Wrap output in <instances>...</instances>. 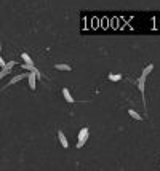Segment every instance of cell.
<instances>
[{
	"label": "cell",
	"instance_id": "obj_1",
	"mask_svg": "<svg viewBox=\"0 0 160 171\" xmlns=\"http://www.w3.org/2000/svg\"><path fill=\"white\" fill-rule=\"evenodd\" d=\"M88 138H90V130L87 126H83L82 130L78 131V136H77V149H82L83 146H85V142L88 141Z\"/></svg>",
	"mask_w": 160,
	"mask_h": 171
},
{
	"label": "cell",
	"instance_id": "obj_5",
	"mask_svg": "<svg viewBox=\"0 0 160 171\" xmlns=\"http://www.w3.org/2000/svg\"><path fill=\"white\" fill-rule=\"evenodd\" d=\"M58 139H59L61 146H62L64 149H68V147H69V141H68V138H66V134H64L62 131H58Z\"/></svg>",
	"mask_w": 160,
	"mask_h": 171
},
{
	"label": "cell",
	"instance_id": "obj_12",
	"mask_svg": "<svg viewBox=\"0 0 160 171\" xmlns=\"http://www.w3.org/2000/svg\"><path fill=\"white\" fill-rule=\"evenodd\" d=\"M10 72H11V69H8V67H3L2 70H0V80H2L3 77H7Z\"/></svg>",
	"mask_w": 160,
	"mask_h": 171
},
{
	"label": "cell",
	"instance_id": "obj_10",
	"mask_svg": "<svg viewBox=\"0 0 160 171\" xmlns=\"http://www.w3.org/2000/svg\"><path fill=\"white\" fill-rule=\"evenodd\" d=\"M152 70H154V64L151 63V64H148V66H146V67L142 69V75H146V77H148V75L152 72Z\"/></svg>",
	"mask_w": 160,
	"mask_h": 171
},
{
	"label": "cell",
	"instance_id": "obj_6",
	"mask_svg": "<svg viewBox=\"0 0 160 171\" xmlns=\"http://www.w3.org/2000/svg\"><path fill=\"white\" fill-rule=\"evenodd\" d=\"M26 77H28L26 74H19V75H16V77H13V78L10 80V83H7V87H11V85H16L18 82H21V80H22V78H26Z\"/></svg>",
	"mask_w": 160,
	"mask_h": 171
},
{
	"label": "cell",
	"instance_id": "obj_9",
	"mask_svg": "<svg viewBox=\"0 0 160 171\" xmlns=\"http://www.w3.org/2000/svg\"><path fill=\"white\" fill-rule=\"evenodd\" d=\"M55 69L56 70H64V72H71L72 67L69 64H55Z\"/></svg>",
	"mask_w": 160,
	"mask_h": 171
},
{
	"label": "cell",
	"instance_id": "obj_4",
	"mask_svg": "<svg viewBox=\"0 0 160 171\" xmlns=\"http://www.w3.org/2000/svg\"><path fill=\"white\" fill-rule=\"evenodd\" d=\"M62 96H64V99H66V103H69V104H74V103H75V99H74V96L71 94L69 88H62Z\"/></svg>",
	"mask_w": 160,
	"mask_h": 171
},
{
	"label": "cell",
	"instance_id": "obj_14",
	"mask_svg": "<svg viewBox=\"0 0 160 171\" xmlns=\"http://www.w3.org/2000/svg\"><path fill=\"white\" fill-rule=\"evenodd\" d=\"M5 64H7V63H5V59H3V58H2V56H0V66H2V67H3V66H5Z\"/></svg>",
	"mask_w": 160,
	"mask_h": 171
},
{
	"label": "cell",
	"instance_id": "obj_13",
	"mask_svg": "<svg viewBox=\"0 0 160 171\" xmlns=\"http://www.w3.org/2000/svg\"><path fill=\"white\" fill-rule=\"evenodd\" d=\"M22 67H24L26 70H34V69H35V66H34V64H28V63H24V66H22Z\"/></svg>",
	"mask_w": 160,
	"mask_h": 171
},
{
	"label": "cell",
	"instance_id": "obj_2",
	"mask_svg": "<svg viewBox=\"0 0 160 171\" xmlns=\"http://www.w3.org/2000/svg\"><path fill=\"white\" fill-rule=\"evenodd\" d=\"M146 80H148V77L146 75H142L141 74V77L139 78H136V87H138V90L141 91V94H142V101L146 103V99H144V91H146Z\"/></svg>",
	"mask_w": 160,
	"mask_h": 171
},
{
	"label": "cell",
	"instance_id": "obj_8",
	"mask_svg": "<svg viewBox=\"0 0 160 171\" xmlns=\"http://www.w3.org/2000/svg\"><path fill=\"white\" fill-rule=\"evenodd\" d=\"M128 115H130L131 118H135L136 122H141V120H142V117L139 115V113H138L135 109H128Z\"/></svg>",
	"mask_w": 160,
	"mask_h": 171
},
{
	"label": "cell",
	"instance_id": "obj_15",
	"mask_svg": "<svg viewBox=\"0 0 160 171\" xmlns=\"http://www.w3.org/2000/svg\"><path fill=\"white\" fill-rule=\"evenodd\" d=\"M0 51H2V42H0Z\"/></svg>",
	"mask_w": 160,
	"mask_h": 171
},
{
	"label": "cell",
	"instance_id": "obj_7",
	"mask_svg": "<svg viewBox=\"0 0 160 171\" xmlns=\"http://www.w3.org/2000/svg\"><path fill=\"white\" fill-rule=\"evenodd\" d=\"M108 80H109V82H114V83H117V82H120V80H122V74L111 72V74L108 75Z\"/></svg>",
	"mask_w": 160,
	"mask_h": 171
},
{
	"label": "cell",
	"instance_id": "obj_11",
	"mask_svg": "<svg viewBox=\"0 0 160 171\" xmlns=\"http://www.w3.org/2000/svg\"><path fill=\"white\" fill-rule=\"evenodd\" d=\"M21 58H22V61L24 63H28V64H34V61H32V58L28 54V53H21Z\"/></svg>",
	"mask_w": 160,
	"mask_h": 171
},
{
	"label": "cell",
	"instance_id": "obj_3",
	"mask_svg": "<svg viewBox=\"0 0 160 171\" xmlns=\"http://www.w3.org/2000/svg\"><path fill=\"white\" fill-rule=\"evenodd\" d=\"M35 69H37V67H35ZM35 69H34V70H31V72L28 74L29 88H31L32 91H35V88H37V74H35Z\"/></svg>",
	"mask_w": 160,
	"mask_h": 171
}]
</instances>
